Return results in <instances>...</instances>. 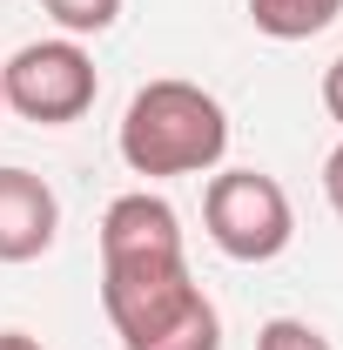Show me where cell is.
Masks as SVG:
<instances>
[{
	"instance_id": "6da1fadb",
	"label": "cell",
	"mask_w": 343,
	"mask_h": 350,
	"mask_svg": "<svg viewBox=\"0 0 343 350\" xmlns=\"http://www.w3.org/2000/svg\"><path fill=\"white\" fill-rule=\"evenodd\" d=\"M101 310L122 350H222V317L189 276V250L101 256Z\"/></svg>"
},
{
	"instance_id": "7a4b0ae2",
	"label": "cell",
	"mask_w": 343,
	"mask_h": 350,
	"mask_svg": "<svg viewBox=\"0 0 343 350\" xmlns=\"http://www.w3.org/2000/svg\"><path fill=\"white\" fill-rule=\"evenodd\" d=\"M115 148L135 175L169 182V175H209L229 155V108L202 81H148L135 88L128 115L115 129Z\"/></svg>"
},
{
	"instance_id": "3957f363",
	"label": "cell",
	"mask_w": 343,
	"mask_h": 350,
	"mask_svg": "<svg viewBox=\"0 0 343 350\" xmlns=\"http://www.w3.org/2000/svg\"><path fill=\"white\" fill-rule=\"evenodd\" d=\"M202 229L229 262H276L297 243L290 189L262 169H222L202 189Z\"/></svg>"
},
{
	"instance_id": "277c9868",
	"label": "cell",
	"mask_w": 343,
	"mask_h": 350,
	"mask_svg": "<svg viewBox=\"0 0 343 350\" xmlns=\"http://www.w3.org/2000/svg\"><path fill=\"white\" fill-rule=\"evenodd\" d=\"M101 94L94 75V54L74 34H54V41H27L7 68H0V101L20 115V122H41V129H68L81 122Z\"/></svg>"
},
{
	"instance_id": "5b68a950",
	"label": "cell",
	"mask_w": 343,
	"mask_h": 350,
	"mask_svg": "<svg viewBox=\"0 0 343 350\" xmlns=\"http://www.w3.org/2000/svg\"><path fill=\"white\" fill-rule=\"evenodd\" d=\"M61 236V196L34 169H0V262H34Z\"/></svg>"
},
{
	"instance_id": "8992f818",
	"label": "cell",
	"mask_w": 343,
	"mask_h": 350,
	"mask_svg": "<svg viewBox=\"0 0 343 350\" xmlns=\"http://www.w3.org/2000/svg\"><path fill=\"white\" fill-rule=\"evenodd\" d=\"M343 14V0H249V21L269 41H310Z\"/></svg>"
},
{
	"instance_id": "52a82bcc",
	"label": "cell",
	"mask_w": 343,
	"mask_h": 350,
	"mask_svg": "<svg viewBox=\"0 0 343 350\" xmlns=\"http://www.w3.org/2000/svg\"><path fill=\"white\" fill-rule=\"evenodd\" d=\"M47 14H54V27L61 34H108L115 21H122V0H41Z\"/></svg>"
},
{
	"instance_id": "ba28073f",
	"label": "cell",
	"mask_w": 343,
	"mask_h": 350,
	"mask_svg": "<svg viewBox=\"0 0 343 350\" xmlns=\"http://www.w3.org/2000/svg\"><path fill=\"white\" fill-rule=\"evenodd\" d=\"M256 350H337L316 323H303V317H269L256 330Z\"/></svg>"
},
{
	"instance_id": "9c48e42d",
	"label": "cell",
	"mask_w": 343,
	"mask_h": 350,
	"mask_svg": "<svg viewBox=\"0 0 343 350\" xmlns=\"http://www.w3.org/2000/svg\"><path fill=\"white\" fill-rule=\"evenodd\" d=\"M323 202H330V209L343 216V142L330 148V155H323Z\"/></svg>"
},
{
	"instance_id": "30bf717a",
	"label": "cell",
	"mask_w": 343,
	"mask_h": 350,
	"mask_svg": "<svg viewBox=\"0 0 343 350\" xmlns=\"http://www.w3.org/2000/svg\"><path fill=\"white\" fill-rule=\"evenodd\" d=\"M323 108H330V122L343 129V54L323 68Z\"/></svg>"
},
{
	"instance_id": "8fae6325",
	"label": "cell",
	"mask_w": 343,
	"mask_h": 350,
	"mask_svg": "<svg viewBox=\"0 0 343 350\" xmlns=\"http://www.w3.org/2000/svg\"><path fill=\"white\" fill-rule=\"evenodd\" d=\"M0 350H47L41 337H27V330H0Z\"/></svg>"
},
{
	"instance_id": "7c38bea8",
	"label": "cell",
	"mask_w": 343,
	"mask_h": 350,
	"mask_svg": "<svg viewBox=\"0 0 343 350\" xmlns=\"http://www.w3.org/2000/svg\"><path fill=\"white\" fill-rule=\"evenodd\" d=\"M0 115H7V101H0Z\"/></svg>"
}]
</instances>
